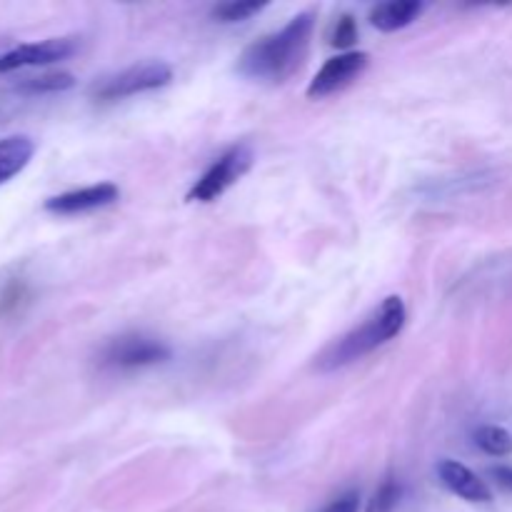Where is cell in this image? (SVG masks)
I'll return each instance as SVG.
<instances>
[{
    "label": "cell",
    "instance_id": "6da1fadb",
    "mask_svg": "<svg viewBox=\"0 0 512 512\" xmlns=\"http://www.w3.org/2000/svg\"><path fill=\"white\" fill-rule=\"evenodd\" d=\"M315 28V13L290 18L275 33L263 35L240 53L238 73L260 83H285L303 65Z\"/></svg>",
    "mask_w": 512,
    "mask_h": 512
},
{
    "label": "cell",
    "instance_id": "7a4b0ae2",
    "mask_svg": "<svg viewBox=\"0 0 512 512\" xmlns=\"http://www.w3.org/2000/svg\"><path fill=\"white\" fill-rule=\"evenodd\" d=\"M405 323H408V308H405L403 298L400 295H388L358 328H353L343 338L335 340L333 345H328V350L318 358V368L338 370L365 358L373 350L390 343L395 335L403 333Z\"/></svg>",
    "mask_w": 512,
    "mask_h": 512
},
{
    "label": "cell",
    "instance_id": "3957f363",
    "mask_svg": "<svg viewBox=\"0 0 512 512\" xmlns=\"http://www.w3.org/2000/svg\"><path fill=\"white\" fill-rule=\"evenodd\" d=\"M170 80H173V68L165 60H143V63H135L130 68L120 70V73L98 80L90 88V95L95 100L110 103V100H123L130 98V95L165 88Z\"/></svg>",
    "mask_w": 512,
    "mask_h": 512
},
{
    "label": "cell",
    "instance_id": "277c9868",
    "mask_svg": "<svg viewBox=\"0 0 512 512\" xmlns=\"http://www.w3.org/2000/svg\"><path fill=\"white\" fill-rule=\"evenodd\" d=\"M253 160V148L248 143H238L233 148H228L195 180V185L188 193V200L190 203H213V200H218L220 195L228 193L253 168Z\"/></svg>",
    "mask_w": 512,
    "mask_h": 512
},
{
    "label": "cell",
    "instance_id": "5b68a950",
    "mask_svg": "<svg viewBox=\"0 0 512 512\" xmlns=\"http://www.w3.org/2000/svg\"><path fill=\"white\" fill-rule=\"evenodd\" d=\"M170 358V348L155 338L145 335H120L110 340L100 353V365L118 370L148 368V365L165 363Z\"/></svg>",
    "mask_w": 512,
    "mask_h": 512
},
{
    "label": "cell",
    "instance_id": "8992f818",
    "mask_svg": "<svg viewBox=\"0 0 512 512\" xmlns=\"http://www.w3.org/2000/svg\"><path fill=\"white\" fill-rule=\"evenodd\" d=\"M78 50L75 38H48L38 43H23L0 53V73H13L20 68H38V65L60 63Z\"/></svg>",
    "mask_w": 512,
    "mask_h": 512
},
{
    "label": "cell",
    "instance_id": "52a82bcc",
    "mask_svg": "<svg viewBox=\"0 0 512 512\" xmlns=\"http://www.w3.org/2000/svg\"><path fill=\"white\" fill-rule=\"evenodd\" d=\"M370 63V55L363 50H348V53L333 55V58L325 60L323 68L315 73V78L308 85V98L310 100H323L328 95H333L335 90L345 88L348 83H353Z\"/></svg>",
    "mask_w": 512,
    "mask_h": 512
},
{
    "label": "cell",
    "instance_id": "ba28073f",
    "mask_svg": "<svg viewBox=\"0 0 512 512\" xmlns=\"http://www.w3.org/2000/svg\"><path fill=\"white\" fill-rule=\"evenodd\" d=\"M120 198V188L113 183H98L88 185V188L68 190V193L53 195V198L45 200V210L55 215H80L90 213V210L105 208V205H113Z\"/></svg>",
    "mask_w": 512,
    "mask_h": 512
},
{
    "label": "cell",
    "instance_id": "9c48e42d",
    "mask_svg": "<svg viewBox=\"0 0 512 512\" xmlns=\"http://www.w3.org/2000/svg\"><path fill=\"white\" fill-rule=\"evenodd\" d=\"M438 478L450 493L468 500V503H490L493 500V493L485 485V480H480L468 465L458 463V460H440Z\"/></svg>",
    "mask_w": 512,
    "mask_h": 512
},
{
    "label": "cell",
    "instance_id": "30bf717a",
    "mask_svg": "<svg viewBox=\"0 0 512 512\" xmlns=\"http://www.w3.org/2000/svg\"><path fill=\"white\" fill-rule=\"evenodd\" d=\"M423 10L425 3L420 0H390V3H380L370 10V25L383 33H395V30H403L415 23Z\"/></svg>",
    "mask_w": 512,
    "mask_h": 512
},
{
    "label": "cell",
    "instance_id": "8fae6325",
    "mask_svg": "<svg viewBox=\"0 0 512 512\" xmlns=\"http://www.w3.org/2000/svg\"><path fill=\"white\" fill-rule=\"evenodd\" d=\"M35 155V143L28 135L0 138V185L23 173Z\"/></svg>",
    "mask_w": 512,
    "mask_h": 512
},
{
    "label": "cell",
    "instance_id": "7c38bea8",
    "mask_svg": "<svg viewBox=\"0 0 512 512\" xmlns=\"http://www.w3.org/2000/svg\"><path fill=\"white\" fill-rule=\"evenodd\" d=\"M475 445L493 458L512 455V435L500 425H483L475 430Z\"/></svg>",
    "mask_w": 512,
    "mask_h": 512
},
{
    "label": "cell",
    "instance_id": "4fadbf2b",
    "mask_svg": "<svg viewBox=\"0 0 512 512\" xmlns=\"http://www.w3.org/2000/svg\"><path fill=\"white\" fill-rule=\"evenodd\" d=\"M268 8V3H258V0H230V3H220L213 8V18L220 23H243V20L253 18Z\"/></svg>",
    "mask_w": 512,
    "mask_h": 512
},
{
    "label": "cell",
    "instance_id": "5bb4252c",
    "mask_svg": "<svg viewBox=\"0 0 512 512\" xmlns=\"http://www.w3.org/2000/svg\"><path fill=\"white\" fill-rule=\"evenodd\" d=\"M75 85V78L70 73H48L38 75V78H28L25 83H20L23 93L43 95V93H60V90H68Z\"/></svg>",
    "mask_w": 512,
    "mask_h": 512
},
{
    "label": "cell",
    "instance_id": "9a60e30c",
    "mask_svg": "<svg viewBox=\"0 0 512 512\" xmlns=\"http://www.w3.org/2000/svg\"><path fill=\"white\" fill-rule=\"evenodd\" d=\"M400 498H403V485H400L393 475H388V478L380 483V488L373 493L365 512H393L398 508Z\"/></svg>",
    "mask_w": 512,
    "mask_h": 512
},
{
    "label": "cell",
    "instance_id": "2e32d148",
    "mask_svg": "<svg viewBox=\"0 0 512 512\" xmlns=\"http://www.w3.org/2000/svg\"><path fill=\"white\" fill-rule=\"evenodd\" d=\"M355 40H358V23H355V18L353 15H340L338 23L333 25V33H330V45L343 48L348 53V48Z\"/></svg>",
    "mask_w": 512,
    "mask_h": 512
},
{
    "label": "cell",
    "instance_id": "e0dca14e",
    "mask_svg": "<svg viewBox=\"0 0 512 512\" xmlns=\"http://www.w3.org/2000/svg\"><path fill=\"white\" fill-rule=\"evenodd\" d=\"M318 512H360V493L358 490L340 493L338 498L330 500V503L323 505Z\"/></svg>",
    "mask_w": 512,
    "mask_h": 512
},
{
    "label": "cell",
    "instance_id": "ac0fdd59",
    "mask_svg": "<svg viewBox=\"0 0 512 512\" xmlns=\"http://www.w3.org/2000/svg\"><path fill=\"white\" fill-rule=\"evenodd\" d=\"M490 478L498 480V485H503L505 490L512 493V468L508 465H498V468H490Z\"/></svg>",
    "mask_w": 512,
    "mask_h": 512
}]
</instances>
